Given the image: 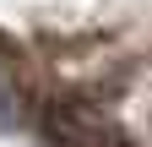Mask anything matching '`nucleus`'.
<instances>
[{
  "label": "nucleus",
  "instance_id": "2",
  "mask_svg": "<svg viewBox=\"0 0 152 147\" xmlns=\"http://www.w3.org/2000/svg\"><path fill=\"white\" fill-rule=\"evenodd\" d=\"M22 125V104H16V87L0 76V131H16Z\"/></svg>",
  "mask_w": 152,
  "mask_h": 147
},
{
  "label": "nucleus",
  "instance_id": "1",
  "mask_svg": "<svg viewBox=\"0 0 152 147\" xmlns=\"http://www.w3.org/2000/svg\"><path fill=\"white\" fill-rule=\"evenodd\" d=\"M44 131H49V147H125V136L114 131L109 120H98L92 109H82V104L49 109Z\"/></svg>",
  "mask_w": 152,
  "mask_h": 147
}]
</instances>
